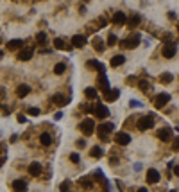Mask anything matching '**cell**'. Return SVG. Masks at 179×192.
Wrapping results in <instances>:
<instances>
[{
  "mask_svg": "<svg viewBox=\"0 0 179 192\" xmlns=\"http://www.w3.org/2000/svg\"><path fill=\"white\" fill-rule=\"evenodd\" d=\"M43 171L41 164H38V162H32V164H29V174L31 176H40Z\"/></svg>",
  "mask_w": 179,
  "mask_h": 192,
  "instance_id": "cell-12",
  "label": "cell"
},
{
  "mask_svg": "<svg viewBox=\"0 0 179 192\" xmlns=\"http://www.w3.org/2000/svg\"><path fill=\"white\" fill-rule=\"evenodd\" d=\"M176 52H177V47H176V43H167V45L163 47V50H161L163 57H167V59L174 57V56H176Z\"/></svg>",
  "mask_w": 179,
  "mask_h": 192,
  "instance_id": "cell-3",
  "label": "cell"
},
{
  "mask_svg": "<svg viewBox=\"0 0 179 192\" xmlns=\"http://www.w3.org/2000/svg\"><path fill=\"white\" fill-rule=\"evenodd\" d=\"M99 86H100V90H102V92H106V93L111 90V88H109V83H107V77L104 76V74L99 77Z\"/></svg>",
  "mask_w": 179,
  "mask_h": 192,
  "instance_id": "cell-15",
  "label": "cell"
},
{
  "mask_svg": "<svg viewBox=\"0 0 179 192\" xmlns=\"http://www.w3.org/2000/svg\"><path fill=\"white\" fill-rule=\"evenodd\" d=\"M40 140H41L43 145H50V144H52V136H50L49 133H43V135L40 136Z\"/></svg>",
  "mask_w": 179,
  "mask_h": 192,
  "instance_id": "cell-25",
  "label": "cell"
},
{
  "mask_svg": "<svg viewBox=\"0 0 179 192\" xmlns=\"http://www.w3.org/2000/svg\"><path fill=\"white\" fill-rule=\"evenodd\" d=\"M150 128H154V119L150 115H145V117H142L138 121V129L145 131V129H150Z\"/></svg>",
  "mask_w": 179,
  "mask_h": 192,
  "instance_id": "cell-1",
  "label": "cell"
},
{
  "mask_svg": "<svg viewBox=\"0 0 179 192\" xmlns=\"http://www.w3.org/2000/svg\"><path fill=\"white\" fill-rule=\"evenodd\" d=\"M70 185H72V183H70V180H66V181H63V183H61L59 190H61V192H68V190H70Z\"/></svg>",
  "mask_w": 179,
  "mask_h": 192,
  "instance_id": "cell-29",
  "label": "cell"
},
{
  "mask_svg": "<svg viewBox=\"0 0 179 192\" xmlns=\"http://www.w3.org/2000/svg\"><path fill=\"white\" fill-rule=\"evenodd\" d=\"M158 138L161 140V142H170L172 140V129L168 128H161V129H158Z\"/></svg>",
  "mask_w": 179,
  "mask_h": 192,
  "instance_id": "cell-6",
  "label": "cell"
},
{
  "mask_svg": "<svg viewBox=\"0 0 179 192\" xmlns=\"http://www.w3.org/2000/svg\"><path fill=\"white\" fill-rule=\"evenodd\" d=\"M93 47L97 52H104V42L100 38H93Z\"/></svg>",
  "mask_w": 179,
  "mask_h": 192,
  "instance_id": "cell-21",
  "label": "cell"
},
{
  "mask_svg": "<svg viewBox=\"0 0 179 192\" xmlns=\"http://www.w3.org/2000/svg\"><path fill=\"white\" fill-rule=\"evenodd\" d=\"M138 23H140V16H138V14H133V16L129 18V27H136Z\"/></svg>",
  "mask_w": 179,
  "mask_h": 192,
  "instance_id": "cell-27",
  "label": "cell"
},
{
  "mask_svg": "<svg viewBox=\"0 0 179 192\" xmlns=\"http://www.w3.org/2000/svg\"><path fill=\"white\" fill-rule=\"evenodd\" d=\"M159 81H161L163 85H168V83H172V74H168V72H163V74L159 76Z\"/></svg>",
  "mask_w": 179,
  "mask_h": 192,
  "instance_id": "cell-24",
  "label": "cell"
},
{
  "mask_svg": "<svg viewBox=\"0 0 179 192\" xmlns=\"http://www.w3.org/2000/svg\"><path fill=\"white\" fill-rule=\"evenodd\" d=\"M99 23H100V27H106V23H107V22L104 20V18H100V22H99Z\"/></svg>",
  "mask_w": 179,
  "mask_h": 192,
  "instance_id": "cell-40",
  "label": "cell"
},
{
  "mask_svg": "<svg viewBox=\"0 0 179 192\" xmlns=\"http://www.w3.org/2000/svg\"><path fill=\"white\" fill-rule=\"evenodd\" d=\"M115 129V124L113 122H104V124H100L99 128H97V133H99V136L102 135V136H106L107 133H111Z\"/></svg>",
  "mask_w": 179,
  "mask_h": 192,
  "instance_id": "cell-7",
  "label": "cell"
},
{
  "mask_svg": "<svg viewBox=\"0 0 179 192\" xmlns=\"http://www.w3.org/2000/svg\"><path fill=\"white\" fill-rule=\"evenodd\" d=\"M174 149L179 151V138H176V140H174Z\"/></svg>",
  "mask_w": 179,
  "mask_h": 192,
  "instance_id": "cell-39",
  "label": "cell"
},
{
  "mask_svg": "<svg viewBox=\"0 0 179 192\" xmlns=\"http://www.w3.org/2000/svg\"><path fill=\"white\" fill-rule=\"evenodd\" d=\"M2 57H4V54H2V52H0V59H2Z\"/></svg>",
  "mask_w": 179,
  "mask_h": 192,
  "instance_id": "cell-45",
  "label": "cell"
},
{
  "mask_svg": "<svg viewBox=\"0 0 179 192\" xmlns=\"http://www.w3.org/2000/svg\"><path fill=\"white\" fill-rule=\"evenodd\" d=\"M147 181H149V183H158V181H159V172H158L156 169H149V171H147Z\"/></svg>",
  "mask_w": 179,
  "mask_h": 192,
  "instance_id": "cell-14",
  "label": "cell"
},
{
  "mask_svg": "<svg viewBox=\"0 0 179 192\" xmlns=\"http://www.w3.org/2000/svg\"><path fill=\"white\" fill-rule=\"evenodd\" d=\"M81 185L84 187V189H92V181L90 180H81Z\"/></svg>",
  "mask_w": 179,
  "mask_h": 192,
  "instance_id": "cell-35",
  "label": "cell"
},
{
  "mask_svg": "<svg viewBox=\"0 0 179 192\" xmlns=\"http://www.w3.org/2000/svg\"><path fill=\"white\" fill-rule=\"evenodd\" d=\"M29 115L36 117V115H40V110H38V108H31V110H29Z\"/></svg>",
  "mask_w": 179,
  "mask_h": 192,
  "instance_id": "cell-36",
  "label": "cell"
},
{
  "mask_svg": "<svg viewBox=\"0 0 179 192\" xmlns=\"http://www.w3.org/2000/svg\"><path fill=\"white\" fill-rule=\"evenodd\" d=\"M54 47H56V49H64V42L61 38H56V40H54Z\"/></svg>",
  "mask_w": 179,
  "mask_h": 192,
  "instance_id": "cell-31",
  "label": "cell"
},
{
  "mask_svg": "<svg viewBox=\"0 0 179 192\" xmlns=\"http://www.w3.org/2000/svg\"><path fill=\"white\" fill-rule=\"evenodd\" d=\"M13 190L14 192H27V183L23 180H14L13 181Z\"/></svg>",
  "mask_w": 179,
  "mask_h": 192,
  "instance_id": "cell-13",
  "label": "cell"
},
{
  "mask_svg": "<svg viewBox=\"0 0 179 192\" xmlns=\"http://www.w3.org/2000/svg\"><path fill=\"white\" fill-rule=\"evenodd\" d=\"M29 92H31V88H29L27 85H20L18 88H16V95H18L20 99H23V97H25Z\"/></svg>",
  "mask_w": 179,
  "mask_h": 192,
  "instance_id": "cell-17",
  "label": "cell"
},
{
  "mask_svg": "<svg viewBox=\"0 0 179 192\" xmlns=\"http://www.w3.org/2000/svg\"><path fill=\"white\" fill-rule=\"evenodd\" d=\"M125 20H127V18H125V14H124V13H120V11H118V13H115L113 22L116 23V25H124V23H125Z\"/></svg>",
  "mask_w": 179,
  "mask_h": 192,
  "instance_id": "cell-19",
  "label": "cell"
},
{
  "mask_svg": "<svg viewBox=\"0 0 179 192\" xmlns=\"http://www.w3.org/2000/svg\"><path fill=\"white\" fill-rule=\"evenodd\" d=\"M138 88L145 92V90H149V83H147V81H140V83H138Z\"/></svg>",
  "mask_w": 179,
  "mask_h": 192,
  "instance_id": "cell-33",
  "label": "cell"
},
{
  "mask_svg": "<svg viewBox=\"0 0 179 192\" xmlns=\"http://www.w3.org/2000/svg\"><path fill=\"white\" fill-rule=\"evenodd\" d=\"M118 97H120V90H116V88H115V90H109V92L106 93V101H109V102L116 101Z\"/></svg>",
  "mask_w": 179,
  "mask_h": 192,
  "instance_id": "cell-18",
  "label": "cell"
},
{
  "mask_svg": "<svg viewBox=\"0 0 179 192\" xmlns=\"http://www.w3.org/2000/svg\"><path fill=\"white\" fill-rule=\"evenodd\" d=\"M174 174H176V176H179V165H176V167H174Z\"/></svg>",
  "mask_w": 179,
  "mask_h": 192,
  "instance_id": "cell-43",
  "label": "cell"
},
{
  "mask_svg": "<svg viewBox=\"0 0 179 192\" xmlns=\"http://www.w3.org/2000/svg\"><path fill=\"white\" fill-rule=\"evenodd\" d=\"M136 192H149V190H147V189H143V187H142V189H138Z\"/></svg>",
  "mask_w": 179,
  "mask_h": 192,
  "instance_id": "cell-44",
  "label": "cell"
},
{
  "mask_svg": "<svg viewBox=\"0 0 179 192\" xmlns=\"http://www.w3.org/2000/svg\"><path fill=\"white\" fill-rule=\"evenodd\" d=\"M177 31H179V23H177Z\"/></svg>",
  "mask_w": 179,
  "mask_h": 192,
  "instance_id": "cell-47",
  "label": "cell"
},
{
  "mask_svg": "<svg viewBox=\"0 0 179 192\" xmlns=\"http://www.w3.org/2000/svg\"><path fill=\"white\" fill-rule=\"evenodd\" d=\"M54 102L56 104H66V99H64L63 95H54Z\"/></svg>",
  "mask_w": 179,
  "mask_h": 192,
  "instance_id": "cell-32",
  "label": "cell"
},
{
  "mask_svg": "<svg viewBox=\"0 0 179 192\" xmlns=\"http://www.w3.org/2000/svg\"><path fill=\"white\" fill-rule=\"evenodd\" d=\"M168 101H170V93L163 92V93H158L154 104H156V108H163V106H167V104H168Z\"/></svg>",
  "mask_w": 179,
  "mask_h": 192,
  "instance_id": "cell-5",
  "label": "cell"
},
{
  "mask_svg": "<svg viewBox=\"0 0 179 192\" xmlns=\"http://www.w3.org/2000/svg\"><path fill=\"white\" fill-rule=\"evenodd\" d=\"M0 167H2V160H0Z\"/></svg>",
  "mask_w": 179,
  "mask_h": 192,
  "instance_id": "cell-46",
  "label": "cell"
},
{
  "mask_svg": "<svg viewBox=\"0 0 179 192\" xmlns=\"http://www.w3.org/2000/svg\"><path fill=\"white\" fill-rule=\"evenodd\" d=\"M9 140H11V142H16V140H18V135H13V136H11V138H9Z\"/></svg>",
  "mask_w": 179,
  "mask_h": 192,
  "instance_id": "cell-42",
  "label": "cell"
},
{
  "mask_svg": "<svg viewBox=\"0 0 179 192\" xmlns=\"http://www.w3.org/2000/svg\"><path fill=\"white\" fill-rule=\"evenodd\" d=\"M36 40L40 43H45V40H47V34L45 32H38V36H36Z\"/></svg>",
  "mask_w": 179,
  "mask_h": 192,
  "instance_id": "cell-34",
  "label": "cell"
},
{
  "mask_svg": "<svg viewBox=\"0 0 179 192\" xmlns=\"http://www.w3.org/2000/svg\"><path fill=\"white\" fill-rule=\"evenodd\" d=\"M23 45V42L21 40H11V42H7V49L9 50H20V47Z\"/></svg>",
  "mask_w": 179,
  "mask_h": 192,
  "instance_id": "cell-16",
  "label": "cell"
},
{
  "mask_svg": "<svg viewBox=\"0 0 179 192\" xmlns=\"http://www.w3.org/2000/svg\"><path fill=\"white\" fill-rule=\"evenodd\" d=\"M72 45H73L75 49H81V47H84V45H86V38H84L82 34L72 36Z\"/></svg>",
  "mask_w": 179,
  "mask_h": 192,
  "instance_id": "cell-11",
  "label": "cell"
},
{
  "mask_svg": "<svg viewBox=\"0 0 179 192\" xmlns=\"http://www.w3.org/2000/svg\"><path fill=\"white\" fill-rule=\"evenodd\" d=\"M124 61H125V57L124 56H115V57H111V66H120L122 63H124Z\"/></svg>",
  "mask_w": 179,
  "mask_h": 192,
  "instance_id": "cell-22",
  "label": "cell"
},
{
  "mask_svg": "<svg viewBox=\"0 0 179 192\" xmlns=\"http://www.w3.org/2000/svg\"><path fill=\"white\" fill-rule=\"evenodd\" d=\"M61 117H63V113H61V111H57V113L54 115V119H56V121H57V119H61Z\"/></svg>",
  "mask_w": 179,
  "mask_h": 192,
  "instance_id": "cell-41",
  "label": "cell"
},
{
  "mask_svg": "<svg viewBox=\"0 0 179 192\" xmlns=\"http://www.w3.org/2000/svg\"><path fill=\"white\" fill-rule=\"evenodd\" d=\"M18 122H21V124H23V122H27V119H25V115H18Z\"/></svg>",
  "mask_w": 179,
  "mask_h": 192,
  "instance_id": "cell-38",
  "label": "cell"
},
{
  "mask_svg": "<svg viewBox=\"0 0 179 192\" xmlns=\"http://www.w3.org/2000/svg\"><path fill=\"white\" fill-rule=\"evenodd\" d=\"M172 192H176V190H172Z\"/></svg>",
  "mask_w": 179,
  "mask_h": 192,
  "instance_id": "cell-48",
  "label": "cell"
},
{
  "mask_svg": "<svg viewBox=\"0 0 179 192\" xmlns=\"http://www.w3.org/2000/svg\"><path fill=\"white\" fill-rule=\"evenodd\" d=\"M64 70H66V65L64 63H57L56 66H54V72H56V74H63Z\"/></svg>",
  "mask_w": 179,
  "mask_h": 192,
  "instance_id": "cell-28",
  "label": "cell"
},
{
  "mask_svg": "<svg viewBox=\"0 0 179 192\" xmlns=\"http://www.w3.org/2000/svg\"><path fill=\"white\" fill-rule=\"evenodd\" d=\"M79 129H81V131H82L84 135H92L93 129H95V121H92V119H86L84 122H81Z\"/></svg>",
  "mask_w": 179,
  "mask_h": 192,
  "instance_id": "cell-2",
  "label": "cell"
},
{
  "mask_svg": "<svg viewBox=\"0 0 179 192\" xmlns=\"http://www.w3.org/2000/svg\"><path fill=\"white\" fill-rule=\"evenodd\" d=\"M84 95L88 97V99H95V97H97V90L90 86V88H86V90H84Z\"/></svg>",
  "mask_w": 179,
  "mask_h": 192,
  "instance_id": "cell-26",
  "label": "cell"
},
{
  "mask_svg": "<svg viewBox=\"0 0 179 192\" xmlns=\"http://www.w3.org/2000/svg\"><path fill=\"white\" fill-rule=\"evenodd\" d=\"M116 42H118L116 34H109V38H107V45H109V47H113V45H115Z\"/></svg>",
  "mask_w": 179,
  "mask_h": 192,
  "instance_id": "cell-30",
  "label": "cell"
},
{
  "mask_svg": "<svg viewBox=\"0 0 179 192\" xmlns=\"http://www.w3.org/2000/svg\"><path fill=\"white\" fill-rule=\"evenodd\" d=\"M138 45H140V34H131L125 42H122V47H129V49H136Z\"/></svg>",
  "mask_w": 179,
  "mask_h": 192,
  "instance_id": "cell-4",
  "label": "cell"
},
{
  "mask_svg": "<svg viewBox=\"0 0 179 192\" xmlns=\"http://www.w3.org/2000/svg\"><path fill=\"white\" fill-rule=\"evenodd\" d=\"M95 117L97 119H106V117H109V110H107L106 106H102V104H99V106H95Z\"/></svg>",
  "mask_w": 179,
  "mask_h": 192,
  "instance_id": "cell-10",
  "label": "cell"
},
{
  "mask_svg": "<svg viewBox=\"0 0 179 192\" xmlns=\"http://www.w3.org/2000/svg\"><path fill=\"white\" fill-rule=\"evenodd\" d=\"M115 142L118 144V145H127L131 142V135H127L125 131H120V133L115 135Z\"/></svg>",
  "mask_w": 179,
  "mask_h": 192,
  "instance_id": "cell-8",
  "label": "cell"
},
{
  "mask_svg": "<svg viewBox=\"0 0 179 192\" xmlns=\"http://www.w3.org/2000/svg\"><path fill=\"white\" fill-rule=\"evenodd\" d=\"M32 54H34V49H32V47L20 49L18 50V59H20V61H29V59L32 57Z\"/></svg>",
  "mask_w": 179,
  "mask_h": 192,
  "instance_id": "cell-9",
  "label": "cell"
},
{
  "mask_svg": "<svg viewBox=\"0 0 179 192\" xmlns=\"http://www.w3.org/2000/svg\"><path fill=\"white\" fill-rule=\"evenodd\" d=\"M88 66H90V68H93V70L104 72V65H100L99 61H95V59H90V61H88Z\"/></svg>",
  "mask_w": 179,
  "mask_h": 192,
  "instance_id": "cell-20",
  "label": "cell"
},
{
  "mask_svg": "<svg viewBox=\"0 0 179 192\" xmlns=\"http://www.w3.org/2000/svg\"><path fill=\"white\" fill-rule=\"evenodd\" d=\"M90 155H92L93 158H100L102 155H104V149H100L99 145H95V147H92V151H90Z\"/></svg>",
  "mask_w": 179,
  "mask_h": 192,
  "instance_id": "cell-23",
  "label": "cell"
},
{
  "mask_svg": "<svg viewBox=\"0 0 179 192\" xmlns=\"http://www.w3.org/2000/svg\"><path fill=\"white\" fill-rule=\"evenodd\" d=\"M70 160L73 162V164H77V162H79V155H77V153H72V155H70Z\"/></svg>",
  "mask_w": 179,
  "mask_h": 192,
  "instance_id": "cell-37",
  "label": "cell"
}]
</instances>
